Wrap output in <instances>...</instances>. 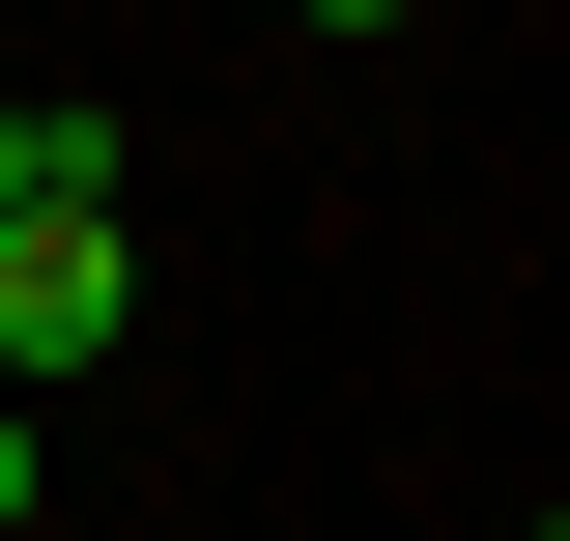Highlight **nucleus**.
Segmentation results:
<instances>
[{
	"label": "nucleus",
	"mask_w": 570,
	"mask_h": 541,
	"mask_svg": "<svg viewBox=\"0 0 570 541\" xmlns=\"http://www.w3.org/2000/svg\"><path fill=\"white\" fill-rule=\"evenodd\" d=\"M115 314H142L115 200H29V228H0V371H115Z\"/></svg>",
	"instance_id": "obj_1"
},
{
	"label": "nucleus",
	"mask_w": 570,
	"mask_h": 541,
	"mask_svg": "<svg viewBox=\"0 0 570 541\" xmlns=\"http://www.w3.org/2000/svg\"><path fill=\"white\" fill-rule=\"evenodd\" d=\"M29 200H115V115H58V86H0V228Z\"/></svg>",
	"instance_id": "obj_2"
},
{
	"label": "nucleus",
	"mask_w": 570,
	"mask_h": 541,
	"mask_svg": "<svg viewBox=\"0 0 570 541\" xmlns=\"http://www.w3.org/2000/svg\"><path fill=\"white\" fill-rule=\"evenodd\" d=\"M0 541H29V400H0Z\"/></svg>",
	"instance_id": "obj_3"
},
{
	"label": "nucleus",
	"mask_w": 570,
	"mask_h": 541,
	"mask_svg": "<svg viewBox=\"0 0 570 541\" xmlns=\"http://www.w3.org/2000/svg\"><path fill=\"white\" fill-rule=\"evenodd\" d=\"M285 29H400V0H285Z\"/></svg>",
	"instance_id": "obj_4"
}]
</instances>
